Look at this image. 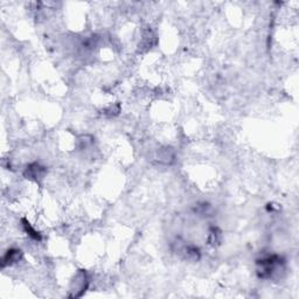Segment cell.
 Listing matches in <instances>:
<instances>
[{"label": "cell", "instance_id": "6da1fadb", "mask_svg": "<svg viewBox=\"0 0 299 299\" xmlns=\"http://www.w3.org/2000/svg\"><path fill=\"white\" fill-rule=\"evenodd\" d=\"M256 273L261 279H271L285 270V259L280 255H265L256 261Z\"/></svg>", "mask_w": 299, "mask_h": 299}, {"label": "cell", "instance_id": "7a4b0ae2", "mask_svg": "<svg viewBox=\"0 0 299 299\" xmlns=\"http://www.w3.org/2000/svg\"><path fill=\"white\" fill-rule=\"evenodd\" d=\"M90 285V277L87 270H79L69 284V297L80 298L82 297Z\"/></svg>", "mask_w": 299, "mask_h": 299}, {"label": "cell", "instance_id": "3957f363", "mask_svg": "<svg viewBox=\"0 0 299 299\" xmlns=\"http://www.w3.org/2000/svg\"><path fill=\"white\" fill-rule=\"evenodd\" d=\"M177 245L175 251L182 256V258L188 262H198L201 258V250L194 244H184L180 242L174 243Z\"/></svg>", "mask_w": 299, "mask_h": 299}, {"label": "cell", "instance_id": "277c9868", "mask_svg": "<svg viewBox=\"0 0 299 299\" xmlns=\"http://www.w3.org/2000/svg\"><path fill=\"white\" fill-rule=\"evenodd\" d=\"M46 173H47V168L42 166L38 161H34V163L28 164L26 168H25L24 177L28 179V180L39 182L45 178Z\"/></svg>", "mask_w": 299, "mask_h": 299}, {"label": "cell", "instance_id": "5b68a950", "mask_svg": "<svg viewBox=\"0 0 299 299\" xmlns=\"http://www.w3.org/2000/svg\"><path fill=\"white\" fill-rule=\"evenodd\" d=\"M156 160L160 165L170 166V165L174 164V161H175V151L172 149L171 146L160 147V149L157 151Z\"/></svg>", "mask_w": 299, "mask_h": 299}, {"label": "cell", "instance_id": "8992f818", "mask_svg": "<svg viewBox=\"0 0 299 299\" xmlns=\"http://www.w3.org/2000/svg\"><path fill=\"white\" fill-rule=\"evenodd\" d=\"M24 257L23 251L18 248H11L7 250L2 257V268L6 266H12L17 263H19Z\"/></svg>", "mask_w": 299, "mask_h": 299}, {"label": "cell", "instance_id": "52a82bcc", "mask_svg": "<svg viewBox=\"0 0 299 299\" xmlns=\"http://www.w3.org/2000/svg\"><path fill=\"white\" fill-rule=\"evenodd\" d=\"M222 230L220 229L219 227H210L208 230V236H207V243H208L210 247L217 248L220 247L221 243H222Z\"/></svg>", "mask_w": 299, "mask_h": 299}, {"label": "cell", "instance_id": "ba28073f", "mask_svg": "<svg viewBox=\"0 0 299 299\" xmlns=\"http://www.w3.org/2000/svg\"><path fill=\"white\" fill-rule=\"evenodd\" d=\"M21 227H23V230L32 238V240H34L37 242H40L42 240L41 234L39 233V231L35 229V228L32 226V224L28 222L26 219L21 220Z\"/></svg>", "mask_w": 299, "mask_h": 299}, {"label": "cell", "instance_id": "9c48e42d", "mask_svg": "<svg viewBox=\"0 0 299 299\" xmlns=\"http://www.w3.org/2000/svg\"><path fill=\"white\" fill-rule=\"evenodd\" d=\"M154 44H156V37H154L152 32L147 31L146 33H144L143 35L142 42H139V48H145L147 51V49H150Z\"/></svg>", "mask_w": 299, "mask_h": 299}, {"label": "cell", "instance_id": "30bf717a", "mask_svg": "<svg viewBox=\"0 0 299 299\" xmlns=\"http://www.w3.org/2000/svg\"><path fill=\"white\" fill-rule=\"evenodd\" d=\"M119 112H121V105L118 103L109 105L108 108H105L103 110V114L105 116H108V117H115V116H117L119 114Z\"/></svg>", "mask_w": 299, "mask_h": 299}, {"label": "cell", "instance_id": "8fae6325", "mask_svg": "<svg viewBox=\"0 0 299 299\" xmlns=\"http://www.w3.org/2000/svg\"><path fill=\"white\" fill-rule=\"evenodd\" d=\"M210 209H212V207L207 202H199L194 207V212L199 214V215H206V214L210 212Z\"/></svg>", "mask_w": 299, "mask_h": 299}]
</instances>
